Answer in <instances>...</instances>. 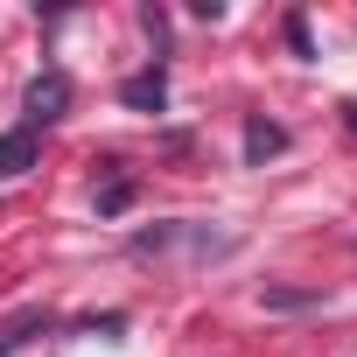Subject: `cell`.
Instances as JSON below:
<instances>
[{
    "instance_id": "obj_1",
    "label": "cell",
    "mask_w": 357,
    "mask_h": 357,
    "mask_svg": "<svg viewBox=\"0 0 357 357\" xmlns=\"http://www.w3.org/2000/svg\"><path fill=\"white\" fill-rule=\"evenodd\" d=\"M22 105H29V119H22V126H36V133H43L50 119H63V105H70V77H63V70L29 77V98H22Z\"/></svg>"
},
{
    "instance_id": "obj_2",
    "label": "cell",
    "mask_w": 357,
    "mask_h": 357,
    "mask_svg": "<svg viewBox=\"0 0 357 357\" xmlns=\"http://www.w3.org/2000/svg\"><path fill=\"white\" fill-rule=\"evenodd\" d=\"M36 154H43L36 126H8V133H0V175H29V168H36Z\"/></svg>"
},
{
    "instance_id": "obj_5",
    "label": "cell",
    "mask_w": 357,
    "mask_h": 357,
    "mask_svg": "<svg viewBox=\"0 0 357 357\" xmlns=\"http://www.w3.org/2000/svg\"><path fill=\"white\" fill-rule=\"evenodd\" d=\"M280 147H287V133H280L273 119H252V126H245V161H266V154H280Z\"/></svg>"
},
{
    "instance_id": "obj_3",
    "label": "cell",
    "mask_w": 357,
    "mask_h": 357,
    "mask_svg": "<svg viewBox=\"0 0 357 357\" xmlns=\"http://www.w3.org/2000/svg\"><path fill=\"white\" fill-rule=\"evenodd\" d=\"M119 98H126L133 112H161V105H168V77H161V70H140V77H126Z\"/></svg>"
},
{
    "instance_id": "obj_4",
    "label": "cell",
    "mask_w": 357,
    "mask_h": 357,
    "mask_svg": "<svg viewBox=\"0 0 357 357\" xmlns=\"http://www.w3.org/2000/svg\"><path fill=\"white\" fill-rule=\"evenodd\" d=\"M43 322H50V315H43V308H22V315H15V322H0V357H15V350H22V343H29V336H36V329H43Z\"/></svg>"
},
{
    "instance_id": "obj_6",
    "label": "cell",
    "mask_w": 357,
    "mask_h": 357,
    "mask_svg": "<svg viewBox=\"0 0 357 357\" xmlns=\"http://www.w3.org/2000/svg\"><path fill=\"white\" fill-rule=\"evenodd\" d=\"M126 204H133V183H126V175H119V183H105V190H98V218H119Z\"/></svg>"
}]
</instances>
